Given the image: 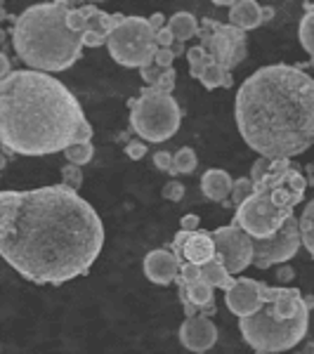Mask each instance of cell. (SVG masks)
Masks as SVG:
<instances>
[{
  "instance_id": "24",
  "label": "cell",
  "mask_w": 314,
  "mask_h": 354,
  "mask_svg": "<svg viewBox=\"0 0 314 354\" xmlns=\"http://www.w3.org/2000/svg\"><path fill=\"white\" fill-rule=\"evenodd\" d=\"M187 59H190V73L194 78H201L205 73V68L210 64H215V59L205 53L201 45H194V48L187 50Z\"/></svg>"
},
{
  "instance_id": "44",
  "label": "cell",
  "mask_w": 314,
  "mask_h": 354,
  "mask_svg": "<svg viewBox=\"0 0 314 354\" xmlns=\"http://www.w3.org/2000/svg\"><path fill=\"white\" fill-rule=\"evenodd\" d=\"M255 354H270V352H255Z\"/></svg>"
},
{
  "instance_id": "38",
  "label": "cell",
  "mask_w": 314,
  "mask_h": 354,
  "mask_svg": "<svg viewBox=\"0 0 314 354\" xmlns=\"http://www.w3.org/2000/svg\"><path fill=\"white\" fill-rule=\"evenodd\" d=\"M156 45H158V48H173V45H175V36H173V31H170L168 26L161 28V31L156 33Z\"/></svg>"
},
{
  "instance_id": "32",
  "label": "cell",
  "mask_w": 314,
  "mask_h": 354,
  "mask_svg": "<svg viewBox=\"0 0 314 354\" xmlns=\"http://www.w3.org/2000/svg\"><path fill=\"white\" fill-rule=\"evenodd\" d=\"M163 198L165 201H182L185 198V185L178 180H170L168 185H163Z\"/></svg>"
},
{
  "instance_id": "39",
  "label": "cell",
  "mask_w": 314,
  "mask_h": 354,
  "mask_svg": "<svg viewBox=\"0 0 314 354\" xmlns=\"http://www.w3.org/2000/svg\"><path fill=\"white\" fill-rule=\"evenodd\" d=\"M180 227L185 232H198V227H201V220H198V215H185V218L180 220Z\"/></svg>"
},
{
  "instance_id": "27",
  "label": "cell",
  "mask_w": 314,
  "mask_h": 354,
  "mask_svg": "<svg viewBox=\"0 0 314 354\" xmlns=\"http://www.w3.org/2000/svg\"><path fill=\"white\" fill-rule=\"evenodd\" d=\"M198 165V158H196V151L190 149V147H182V149L175 153V168H178L180 175H190L196 170Z\"/></svg>"
},
{
  "instance_id": "20",
  "label": "cell",
  "mask_w": 314,
  "mask_h": 354,
  "mask_svg": "<svg viewBox=\"0 0 314 354\" xmlns=\"http://www.w3.org/2000/svg\"><path fill=\"white\" fill-rule=\"evenodd\" d=\"M201 281H205L213 288L227 290L234 283V279L220 260H210V262H205V265H201Z\"/></svg>"
},
{
  "instance_id": "30",
  "label": "cell",
  "mask_w": 314,
  "mask_h": 354,
  "mask_svg": "<svg viewBox=\"0 0 314 354\" xmlns=\"http://www.w3.org/2000/svg\"><path fill=\"white\" fill-rule=\"evenodd\" d=\"M154 165H156L161 173L180 175L178 168H175V153H170V151H156V153H154Z\"/></svg>"
},
{
  "instance_id": "28",
  "label": "cell",
  "mask_w": 314,
  "mask_h": 354,
  "mask_svg": "<svg viewBox=\"0 0 314 354\" xmlns=\"http://www.w3.org/2000/svg\"><path fill=\"white\" fill-rule=\"evenodd\" d=\"M62 185L68 187V189L78 192L83 187V170L81 165H73V163H66L62 168Z\"/></svg>"
},
{
  "instance_id": "15",
  "label": "cell",
  "mask_w": 314,
  "mask_h": 354,
  "mask_svg": "<svg viewBox=\"0 0 314 354\" xmlns=\"http://www.w3.org/2000/svg\"><path fill=\"white\" fill-rule=\"evenodd\" d=\"M85 12V28H83V43L85 48H102L109 43L111 31L125 15H109L95 5H81Z\"/></svg>"
},
{
  "instance_id": "10",
  "label": "cell",
  "mask_w": 314,
  "mask_h": 354,
  "mask_svg": "<svg viewBox=\"0 0 314 354\" xmlns=\"http://www.w3.org/2000/svg\"><path fill=\"white\" fill-rule=\"evenodd\" d=\"M300 218H290L270 239H253V267L270 270L274 265H288V260L295 258L300 250Z\"/></svg>"
},
{
  "instance_id": "6",
  "label": "cell",
  "mask_w": 314,
  "mask_h": 354,
  "mask_svg": "<svg viewBox=\"0 0 314 354\" xmlns=\"http://www.w3.org/2000/svg\"><path fill=\"white\" fill-rule=\"evenodd\" d=\"M262 298L265 305L260 312L239 319V330L246 345L255 352L270 354L293 350L310 328V307L302 293L298 288H274L262 283Z\"/></svg>"
},
{
  "instance_id": "33",
  "label": "cell",
  "mask_w": 314,
  "mask_h": 354,
  "mask_svg": "<svg viewBox=\"0 0 314 354\" xmlns=\"http://www.w3.org/2000/svg\"><path fill=\"white\" fill-rule=\"evenodd\" d=\"M125 156L133 158V161H142V158L147 156L145 140H130L128 145H125Z\"/></svg>"
},
{
  "instance_id": "14",
  "label": "cell",
  "mask_w": 314,
  "mask_h": 354,
  "mask_svg": "<svg viewBox=\"0 0 314 354\" xmlns=\"http://www.w3.org/2000/svg\"><path fill=\"white\" fill-rule=\"evenodd\" d=\"M180 342L185 350L203 354L218 342V326H215L208 314L187 317L180 326Z\"/></svg>"
},
{
  "instance_id": "13",
  "label": "cell",
  "mask_w": 314,
  "mask_h": 354,
  "mask_svg": "<svg viewBox=\"0 0 314 354\" xmlns=\"http://www.w3.org/2000/svg\"><path fill=\"white\" fill-rule=\"evenodd\" d=\"M180 262H192V265H205V262L215 260V241L213 232H185L180 230L175 234L173 245H170Z\"/></svg>"
},
{
  "instance_id": "2",
  "label": "cell",
  "mask_w": 314,
  "mask_h": 354,
  "mask_svg": "<svg viewBox=\"0 0 314 354\" xmlns=\"http://www.w3.org/2000/svg\"><path fill=\"white\" fill-rule=\"evenodd\" d=\"M239 135L260 156L279 161L314 147V78L293 64L253 71L234 100Z\"/></svg>"
},
{
  "instance_id": "21",
  "label": "cell",
  "mask_w": 314,
  "mask_h": 354,
  "mask_svg": "<svg viewBox=\"0 0 314 354\" xmlns=\"http://www.w3.org/2000/svg\"><path fill=\"white\" fill-rule=\"evenodd\" d=\"M201 85L205 90H215V88H232L234 85V76L230 68L220 66V64H210L208 68H205V73L201 78Z\"/></svg>"
},
{
  "instance_id": "40",
  "label": "cell",
  "mask_w": 314,
  "mask_h": 354,
  "mask_svg": "<svg viewBox=\"0 0 314 354\" xmlns=\"http://www.w3.org/2000/svg\"><path fill=\"white\" fill-rule=\"evenodd\" d=\"M93 125H90L88 121H85L81 125V130H78V135H76V145H85V142H93Z\"/></svg>"
},
{
  "instance_id": "12",
  "label": "cell",
  "mask_w": 314,
  "mask_h": 354,
  "mask_svg": "<svg viewBox=\"0 0 314 354\" xmlns=\"http://www.w3.org/2000/svg\"><path fill=\"white\" fill-rule=\"evenodd\" d=\"M225 305L234 317H253L262 310L265 298H262V281L248 277L234 279V283L225 290Z\"/></svg>"
},
{
  "instance_id": "26",
  "label": "cell",
  "mask_w": 314,
  "mask_h": 354,
  "mask_svg": "<svg viewBox=\"0 0 314 354\" xmlns=\"http://www.w3.org/2000/svg\"><path fill=\"white\" fill-rule=\"evenodd\" d=\"M253 192H255V185H253L250 177H239V180H234V189H232V196H230L234 208H239L246 198L253 196Z\"/></svg>"
},
{
  "instance_id": "31",
  "label": "cell",
  "mask_w": 314,
  "mask_h": 354,
  "mask_svg": "<svg viewBox=\"0 0 314 354\" xmlns=\"http://www.w3.org/2000/svg\"><path fill=\"white\" fill-rule=\"evenodd\" d=\"M175 81H178V73H175V68H163L161 78H158V83L154 85V90H158V93L163 95H170L175 88Z\"/></svg>"
},
{
  "instance_id": "35",
  "label": "cell",
  "mask_w": 314,
  "mask_h": 354,
  "mask_svg": "<svg viewBox=\"0 0 314 354\" xmlns=\"http://www.w3.org/2000/svg\"><path fill=\"white\" fill-rule=\"evenodd\" d=\"M161 73H163V68L156 66V64H149V66L140 68V76H142V81L147 83V88H154V85L158 83V78H161Z\"/></svg>"
},
{
  "instance_id": "37",
  "label": "cell",
  "mask_w": 314,
  "mask_h": 354,
  "mask_svg": "<svg viewBox=\"0 0 314 354\" xmlns=\"http://www.w3.org/2000/svg\"><path fill=\"white\" fill-rule=\"evenodd\" d=\"M274 279H277L279 283H288V281H293V279H295V270L290 265H277Z\"/></svg>"
},
{
  "instance_id": "22",
  "label": "cell",
  "mask_w": 314,
  "mask_h": 354,
  "mask_svg": "<svg viewBox=\"0 0 314 354\" xmlns=\"http://www.w3.org/2000/svg\"><path fill=\"white\" fill-rule=\"evenodd\" d=\"M298 38H300V45L305 48V53L310 55L314 62V5L312 3H305V15H302L300 26H298Z\"/></svg>"
},
{
  "instance_id": "11",
  "label": "cell",
  "mask_w": 314,
  "mask_h": 354,
  "mask_svg": "<svg viewBox=\"0 0 314 354\" xmlns=\"http://www.w3.org/2000/svg\"><path fill=\"white\" fill-rule=\"evenodd\" d=\"M213 241L215 260H220L230 274H241L248 265H253V236H248L241 227H218L213 232Z\"/></svg>"
},
{
  "instance_id": "42",
  "label": "cell",
  "mask_w": 314,
  "mask_h": 354,
  "mask_svg": "<svg viewBox=\"0 0 314 354\" xmlns=\"http://www.w3.org/2000/svg\"><path fill=\"white\" fill-rule=\"evenodd\" d=\"M173 53H175V57H187L185 43H178V41H175V45H173Z\"/></svg>"
},
{
  "instance_id": "1",
  "label": "cell",
  "mask_w": 314,
  "mask_h": 354,
  "mask_svg": "<svg viewBox=\"0 0 314 354\" xmlns=\"http://www.w3.org/2000/svg\"><path fill=\"white\" fill-rule=\"evenodd\" d=\"M104 245V225L64 185L0 194V253L26 281L62 286L85 277Z\"/></svg>"
},
{
  "instance_id": "8",
  "label": "cell",
  "mask_w": 314,
  "mask_h": 354,
  "mask_svg": "<svg viewBox=\"0 0 314 354\" xmlns=\"http://www.w3.org/2000/svg\"><path fill=\"white\" fill-rule=\"evenodd\" d=\"M107 48L116 64L128 68H145L154 64L158 53L156 33L145 17H123L111 31Z\"/></svg>"
},
{
  "instance_id": "23",
  "label": "cell",
  "mask_w": 314,
  "mask_h": 354,
  "mask_svg": "<svg viewBox=\"0 0 314 354\" xmlns=\"http://www.w3.org/2000/svg\"><path fill=\"white\" fill-rule=\"evenodd\" d=\"M300 239L302 245L307 248V253L314 258V198L302 208L300 215Z\"/></svg>"
},
{
  "instance_id": "34",
  "label": "cell",
  "mask_w": 314,
  "mask_h": 354,
  "mask_svg": "<svg viewBox=\"0 0 314 354\" xmlns=\"http://www.w3.org/2000/svg\"><path fill=\"white\" fill-rule=\"evenodd\" d=\"M270 165H272V161L270 158H265V156H260L258 161L253 163V168H250V180H253V185H258V182L265 177L267 173H270Z\"/></svg>"
},
{
  "instance_id": "25",
  "label": "cell",
  "mask_w": 314,
  "mask_h": 354,
  "mask_svg": "<svg viewBox=\"0 0 314 354\" xmlns=\"http://www.w3.org/2000/svg\"><path fill=\"white\" fill-rule=\"evenodd\" d=\"M64 156H66V161H68V163H73V165H85V163L93 161L95 147H93V142H85V145H71V147H68V149L64 151Z\"/></svg>"
},
{
  "instance_id": "9",
  "label": "cell",
  "mask_w": 314,
  "mask_h": 354,
  "mask_svg": "<svg viewBox=\"0 0 314 354\" xmlns=\"http://www.w3.org/2000/svg\"><path fill=\"white\" fill-rule=\"evenodd\" d=\"M198 45L215 59V64L232 68L239 66L248 55V38L246 31L232 26V24H222L218 19H210L203 17L201 28H198Z\"/></svg>"
},
{
  "instance_id": "7",
  "label": "cell",
  "mask_w": 314,
  "mask_h": 354,
  "mask_svg": "<svg viewBox=\"0 0 314 354\" xmlns=\"http://www.w3.org/2000/svg\"><path fill=\"white\" fill-rule=\"evenodd\" d=\"M130 128L145 142H165L180 130L182 111L173 95H163L154 88H145L128 100Z\"/></svg>"
},
{
  "instance_id": "3",
  "label": "cell",
  "mask_w": 314,
  "mask_h": 354,
  "mask_svg": "<svg viewBox=\"0 0 314 354\" xmlns=\"http://www.w3.org/2000/svg\"><path fill=\"white\" fill-rule=\"evenodd\" d=\"M83 123L76 95L50 73L26 68L0 81V140L17 156L66 151Z\"/></svg>"
},
{
  "instance_id": "19",
  "label": "cell",
  "mask_w": 314,
  "mask_h": 354,
  "mask_svg": "<svg viewBox=\"0 0 314 354\" xmlns=\"http://www.w3.org/2000/svg\"><path fill=\"white\" fill-rule=\"evenodd\" d=\"M168 28L173 31L175 41H178V43H187L190 38H198V28H201V21H198L192 12H175L173 17H170Z\"/></svg>"
},
{
  "instance_id": "5",
  "label": "cell",
  "mask_w": 314,
  "mask_h": 354,
  "mask_svg": "<svg viewBox=\"0 0 314 354\" xmlns=\"http://www.w3.org/2000/svg\"><path fill=\"white\" fill-rule=\"evenodd\" d=\"M307 189L305 177L290 158L272 161L270 173L255 185L253 196L237 208L234 225L253 239H270L293 218Z\"/></svg>"
},
{
  "instance_id": "43",
  "label": "cell",
  "mask_w": 314,
  "mask_h": 354,
  "mask_svg": "<svg viewBox=\"0 0 314 354\" xmlns=\"http://www.w3.org/2000/svg\"><path fill=\"white\" fill-rule=\"evenodd\" d=\"M302 354H314V342H307V345L302 347Z\"/></svg>"
},
{
  "instance_id": "17",
  "label": "cell",
  "mask_w": 314,
  "mask_h": 354,
  "mask_svg": "<svg viewBox=\"0 0 314 354\" xmlns=\"http://www.w3.org/2000/svg\"><path fill=\"white\" fill-rule=\"evenodd\" d=\"M267 19H272V8H260L255 0H237L230 5V24L241 31L258 28Z\"/></svg>"
},
{
  "instance_id": "36",
  "label": "cell",
  "mask_w": 314,
  "mask_h": 354,
  "mask_svg": "<svg viewBox=\"0 0 314 354\" xmlns=\"http://www.w3.org/2000/svg\"><path fill=\"white\" fill-rule=\"evenodd\" d=\"M173 62H175V53H173V48H158V53H156V59H154V64L161 66V68H173Z\"/></svg>"
},
{
  "instance_id": "29",
  "label": "cell",
  "mask_w": 314,
  "mask_h": 354,
  "mask_svg": "<svg viewBox=\"0 0 314 354\" xmlns=\"http://www.w3.org/2000/svg\"><path fill=\"white\" fill-rule=\"evenodd\" d=\"M196 281H201V267L192 265V262H182L178 286H192V283H196Z\"/></svg>"
},
{
  "instance_id": "4",
  "label": "cell",
  "mask_w": 314,
  "mask_h": 354,
  "mask_svg": "<svg viewBox=\"0 0 314 354\" xmlns=\"http://www.w3.org/2000/svg\"><path fill=\"white\" fill-rule=\"evenodd\" d=\"M76 5L66 0L38 3L15 19L12 48L31 71L59 73L83 57V36L68 26V12Z\"/></svg>"
},
{
  "instance_id": "41",
  "label": "cell",
  "mask_w": 314,
  "mask_h": 354,
  "mask_svg": "<svg viewBox=\"0 0 314 354\" xmlns=\"http://www.w3.org/2000/svg\"><path fill=\"white\" fill-rule=\"evenodd\" d=\"M149 26L154 28V33H158L161 28H165V26H168V24H165V15L163 12H154L149 17Z\"/></svg>"
},
{
  "instance_id": "45",
  "label": "cell",
  "mask_w": 314,
  "mask_h": 354,
  "mask_svg": "<svg viewBox=\"0 0 314 354\" xmlns=\"http://www.w3.org/2000/svg\"><path fill=\"white\" fill-rule=\"evenodd\" d=\"M312 170H314V163H312Z\"/></svg>"
},
{
  "instance_id": "16",
  "label": "cell",
  "mask_w": 314,
  "mask_h": 354,
  "mask_svg": "<svg viewBox=\"0 0 314 354\" xmlns=\"http://www.w3.org/2000/svg\"><path fill=\"white\" fill-rule=\"evenodd\" d=\"M182 262L178 255L170 248H156L151 253H147L145 258V274L151 283L158 286H170L173 281H178Z\"/></svg>"
},
{
  "instance_id": "18",
  "label": "cell",
  "mask_w": 314,
  "mask_h": 354,
  "mask_svg": "<svg viewBox=\"0 0 314 354\" xmlns=\"http://www.w3.org/2000/svg\"><path fill=\"white\" fill-rule=\"evenodd\" d=\"M232 189H234V180L227 170L210 168V170H205L201 177V192L210 201H218V203L227 201V198L232 196Z\"/></svg>"
}]
</instances>
